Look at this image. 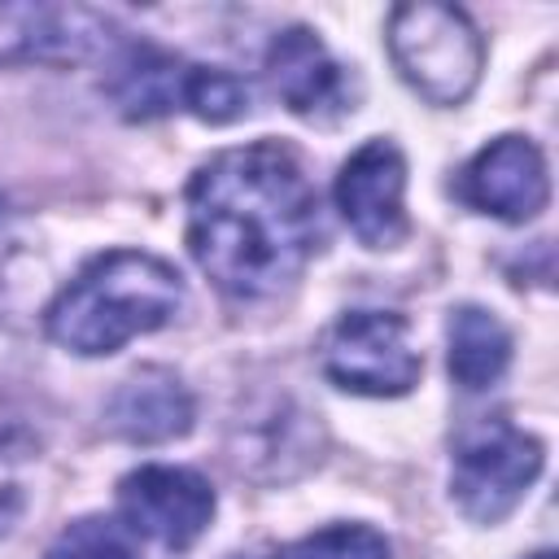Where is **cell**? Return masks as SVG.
Wrapping results in <instances>:
<instances>
[{"label":"cell","instance_id":"cell-11","mask_svg":"<svg viewBox=\"0 0 559 559\" xmlns=\"http://www.w3.org/2000/svg\"><path fill=\"white\" fill-rule=\"evenodd\" d=\"M266 79L275 96L306 122H336L354 114V74L341 66L319 31L288 26L266 48Z\"/></svg>","mask_w":559,"mask_h":559},{"label":"cell","instance_id":"cell-10","mask_svg":"<svg viewBox=\"0 0 559 559\" xmlns=\"http://www.w3.org/2000/svg\"><path fill=\"white\" fill-rule=\"evenodd\" d=\"M122 31L79 4H17L0 9V61H44V66H74L92 57H109Z\"/></svg>","mask_w":559,"mask_h":559},{"label":"cell","instance_id":"cell-13","mask_svg":"<svg viewBox=\"0 0 559 559\" xmlns=\"http://www.w3.org/2000/svg\"><path fill=\"white\" fill-rule=\"evenodd\" d=\"M445 362H450V380L467 393L498 384L511 362L507 323L485 306H472V301L454 306L445 319Z\"/></svg>","mask_w":559,"mask_h":559},{"label":"cell","instance_id":"cell-2","mask_svg":"<svg viewBox=\"0 0 559 559\" xmlns=\"http://www.w3.org/2000/svg\"><path fill=\"white\" fill-rule=\"evenodd\" d=\"M188 306L183 275L144 249L96 253L44 310V332L79 358H100L175 323Z\"/></svg>","mask_w":559,"mask_h":559},{"label":"cell","instance_id":"cell-6","mask_svg":"<svg viewBox=\"0 0 559 559\" xmlns=\"http://www.w3.org/2000/svg\"><path fill=\"white\" fill-rule=\"evenodd\" d=\"M323 376L358 397H402L419 384L424 358L397 310H345L319 345Z\"/></svg>","mask_w":559,"mask_h":559},{"label":"cell","instance_id":"cell-7","mask_svg":"<svg viewBox=\"0 0 559 559\" xmlns=\"http://www.w3.org/2000/svg\"><path fill=\"white\" fill-rule=\"evenodd\" d=\"M214 485L175 463H144L118 480V515L127 533L166 550H188L214 520Z\"/></svg>","mask_w":559,"mask_h":559},{"label":"cell","instance_id":"cell-16","mask_svg":"<svg viewBox=\"0 0 559 559\" xmlns=\"http://www.w3.org/2000/svg\"><path fill=\"white\" fill-rule=\"evenodd\" d=\"M44 559H135V555H131V537L118 520L79 515L48 542Z\"/></svg>","mask_w":559,"mask_h":559},{"label":"cell","instance_id":"cell-9","mask_svg":"<svg viewBox=\"0 0 559 559\" xmlns=\"http://www.w3.org/2000/svg\"><path fill=\"white\" fill-rule=\"evenodd\" d=\"M454 197L502 223H528L550 201L546 157L528 135H498L454 175Z\"/></svg>","mask_w":559,"mask_h":559},{"label":"cell","instance_id":"cell-17","mask_svg":"<svg viewBox=\"0 0 559 559\" xmlns=\"http://www.w3.org/2000/svg\"><path fill=\"white\" fill-rule=\"evenodd\" d=\"M528 559H555V550H533Z\"/></svg>","mask_w":559,"mask_h":559},{"label":"cell","instance_id":"cell-1","mask_svg":"<svg viewBox=\"0 0 559 559\" xmlns=\"http://www.w3.org/2000/svg\"><path fill=\"white\" fill-rule=\"evenodd\" d=\"M188 253L236 301L284 293L319 253V192L301 157L280 140H253L210 157L183 192Z\"/></svg>","mask_w":559,"mask_h":559},{"label":"cell","instance_id":"cell-15","mask_svg":"<svg viewBox=\"0 0 559 559\" xmlns=\"http://www.w3.org/2000/svg\"><path fill=\"white\" fill-rule=\"evenodd\" d=\"M240 559H393V550H389L384 533L371 524H328L288 546H275L262 555H240Z\"/></svg>","mask_w":559,"mask_h":559},{"label":"cell","instance_id":"cell-12","mask_svg":"<svg viewBox=\"0 0 559 559\" xmlns=\"http://www.w3.org/2000/svg\"><path fill=\"white\" fill-rule=\"evenodd\" d=\"M105 428L131 445H162L192 428L197 402L170 367H135L105 397Z\"/></svg>","mask_w":559,"mask_h":559},{"label":"cell","instance_id":"cell-4","mask_svg":"<svg viewBox=\"0 0 559 559\" xmlns=\"http://www.w3.org/2000/svg\"><path fill=\"white\" fill-rule=\"evenodd\" d=\"M389 57L411 92L428 105H463L485 70V39L459 4H397L384 31Z\"/></svg>","mask_w":559,"mask_h":559},{"label":"cell","instance_id":"cell-14","mask_svg":"<svg viewBox=\"0 0 559 559\" xmlns=\"http://www.w3.org/2000/svg\"><path fill=\"white\" fill-rule=\"evenodd\" d=\"M39 454V428L22 406L0 397V533H9L26 507L22 467Z\"/></svg>","mask_w":559,"mask_h":559},{"label":"cell","instance_id":"cell-3","mask_svg":"<svg viewBox=\"0 0 559 559\" xmlns=\"http://www.w3.org/2000/svg\"><path fill=\"white\" fill-rule=\"evenodd\" d=\"M100 92L114 100V109L131 122L166 118L175 109L201 118V122H236L249 114L253 92L240 74L223 66H197L183 61L148 39H118L105 57Z\"/></svg>","mask_w":559,"mask_h":559},{"label":"cell","instance_id":"cell-5","mask_svg":"<svg viewBox=\"0 0 559 559\" xmlns=\"http://www.w3.org/2000/svg\"><path fill=\"white\" fill-rule=\"evenodd\" d=\"M546 450L533 432L515 428L507 415H485L459 432L450 454V498L476 524L507 520L533 480L542 476Z\"/></svg>","mask_w":559,"mask_h":559},{"label":"cell","instance_id":"cell-8","mask_svg":"<svg viewBox=\"0 0 559 559\" xmlns=\"http://www.w3.org/2000/svg\"><path fill=\"white\" fill-rule=\"evenodd\" d=\"M336 210L345 227L367 245V249H397L411 236V214H406V157L389 135H371L358 144L332 183Z\"/></svg>","mask_w":559,"mask_h":559}]
</instances>
